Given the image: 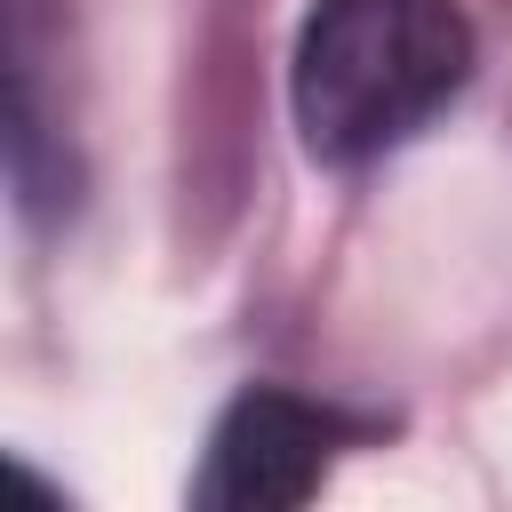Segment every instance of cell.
<instances>
[{
    "mask_svg": "<svg viewBox=\"0 0 512 512\" xmlns=\"http://www.w3.org/2000/svg\"><path fill=\"white\" fill-rule=\"evenodd\" d=\"M336 440L344 432H336L328 408L256 384L216 416V440H208V464H200L192 496L208 512H288L328 480Z\"/></svg>",
    "mask_w": 512,
    "mask_h": 512,
    "instance_id": "obj_2",
    "label": "cell"
},
{
    "mask_svg": "<svg viewBox=\"0 0 512 512\" xmlns=\"http://www.w3.org/2000/svg\"><path fill=\"white\" fill-rule=\"evenodd\" d=\"M472 72V24L448 0H320L296 40V128L312 160L360 168L416 136Z\"/></svg>",
    "mask_w": 512,
    "mask_h": 512,
    "instance_id": "obj_1",
    "label": "cell"
}]
</instances>
